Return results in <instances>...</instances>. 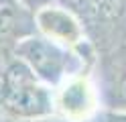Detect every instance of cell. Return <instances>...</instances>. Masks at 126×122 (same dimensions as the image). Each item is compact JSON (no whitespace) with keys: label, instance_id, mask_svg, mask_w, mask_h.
<instances>
[{"label":"cell","instance_id":"cell-5","mask_svg":"<svg viewBox=\"0 0 126 122\" xmlns=\"http://www.w3.org/2000/svg\"><path fill=\"white\" fill-rule=\"evenodd\" d=\"M37 33L59 45L77 49L83 43V27L79 18L65 6L51 4L35 14Z\"/></svg>","mask_w":126,"mask_h":122},{"label":"cell","instance_id":"cell-1","mask_svg":"<svg viewBox=\"0 0 126 122\" xmlns=\"http://www.w3.org/2000/svg\"><path fill=\"white\" fill-rule=\"evenodd\" d=\"M0 112L16 120H45L55 114V92L14 57L0 79Z\"/></svg>","mask_w":126,"mask_h":122},{"label":"cell","instance_id":"cell-4","mask_svg":"<svg viewBox=\"0 0 126 122\" xmlns=\"http://www.w3.org/2000/svg\"><path fill=\"white\" fill-rule=\"evenodd\" d=\"M96 89L104 110L126 112V45L104 55Z\"/></svg>","mask_w":126,"mask_h":122},{"label":"cell","instance_id":"cell-7","mask_svg":"<svg viewBox=\"0 0 126 122\" xmlns=\"http://www.w3.org/2000/svg\"><path fill=\"white\" fill-rule=\"evenodd\" d=\"M16 2H18L22 8H25V10H29V12L37 14L39 10H43V8H47V6L55 4V0H16Z\"/></svg>","mask_w":126,"mask_h":122},{"label":"cell","instance_id":"cell-2","mask_svg":"<svg viewBox=\"0 0 126 122\" xmlns=\"http://www.w3.org/2000/svg\"><path fill=\"white\" fill-rule=\"evenodd\" d=\"M77 49L59 45L39 33H31V35H25L16 41L14 55L43 84L51 87H59L69 77L79 75L81 57L77 53Z\"/></svg>","mask_w":126,"mask_h":122},{"label":"cell","instance_id":"cell-6","mask_svg":"<svg viewBox=\"0 0 126 122\" xmlns=\"http://www.w3.org/2000/svg\"><path fill=\"white\" fill-rule=\"evenodd\" d=\"M88 122H126V112H110V110H100L96 116Z\"/></svg>","mask_w":126,"mask_h":122},{"label":"cell","instance_id":"cell-3","mask_svg":"<svg viewBox=\"0 0 126 122\" xmlns=\"http://www.w3.org/2000/svg\"><path fill=\"white\" fill-rule=\"evenodd\" d=\"M100 96L96 84L88 77L75 75L57 87L55 112H59L67 122H88L100 112Z\"/></svg>","mask_w":126,"mask_h":122}]
</instances>
